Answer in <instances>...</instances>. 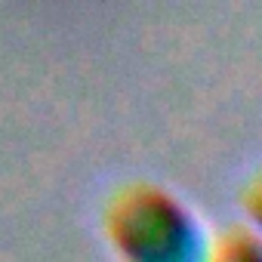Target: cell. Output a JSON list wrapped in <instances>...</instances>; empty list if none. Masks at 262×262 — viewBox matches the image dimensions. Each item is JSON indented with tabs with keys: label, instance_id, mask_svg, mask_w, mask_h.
<instances>
[{
	"label": "cell",
	"instance_id": "6da1fadb",
	"mask_svg": "<svg viewBox=\"0 0 262 262\" xmlns=\"http://www.w3.org/2000/svg\"><path fill=\"white\" fill-rule=\"evenodd\" d=\"M102 234L117 262H204L210 247L191 204L155 179H129L108 191Z\"/></svg>",
	"mask_w": 262,
	"mask_h": 262
},
{
	"label": "cell",
	"instance_id": "7a4b0ae2",
	"mask_svg": "<svg viewBox=\"0 0 262 262\" xmlns=\"http://www.w3.org/2000/svg\"><path fill=\"white\" fill-rule=\"evenodd\" d=\"M204 262H262V234L247 222H231L210 234Z\"/></svg>",
	"mask_w": 262,
	"mask_h": 262
},
{
	"label": "cell",
	"instance_id": "3957f363",
	"mask_svg": "<svg viewBox=\"0 0 262 262\" xmlns=\"http://www.w3.org/2000/svg\"><path fill=\"white\" fill-rule=\"evenodd\" d=\"M241 213H244V222L256 234H262V167L241 188Z\"/></svg>",
	"mask_w": 262,
	"mask_h": 262
}]
</instances>
